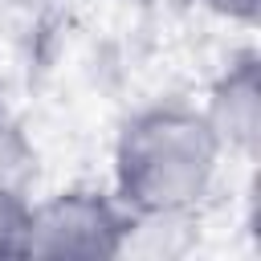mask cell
<instances>
[{
  "label": "cell",
  "instance_id": "6",
  "mask_svg": "<svg viewBox=\"0 0 261 261\" xmlns=\"http://www.w3.org/2000/svg\"><path fill=\"white\" fill-rule=\"evenodd\" d=\"M200 4L212 8L216 16L237 20V24H253L257 20V8H261V0H200Z\"/></svg>",
  "mask_w": 261,
  "mask_h": 261
},
{
  "label": "cell",
  "instance_id": "5",
  "mask_svg": "<svg viewBox=\"0 0 261 261\" xmlns=\"http://www.w3.org/2000/svg\"><path fill=\"white\" fill-rule=\"evenodd\" d=\"M33 200L29 192H0V257H24Z\"/></svg>",
  "mask_w": 261,
  "mask_h": 261
},
{
  "label": "cell",
  "instance_id": "3",
  "mask_svg": "<svg viewBox=\"0 0 261 261\" xmlns=\"http://www.w3.org/2000/svg\"><path fill=\"white\" fill-rule=\"evenodd\" d=\"M204 118L212 135L220 139L224 151H257L261 139V73H257V53H241L212 86Z\"/></svg>",
  "mask_w": 261,
  "mask_h": 261
},
{
  "label": "cell",
  "instance_id": "2",
  "mask_svg": "<svg viewBox=\"0 0 261 261\" xmlns=\"http://www.w3.org/2000/svg\"><path fill=\"white\" fill-rule=\"evenodd\" d=\"M126 228L130 212L114 200V192L69 188L33 204L24 257H118Z\"/></svg>",
  "mask_w": 261,
  "mask_h": 261
},
{
  "label": "cell",
  "instance_id": "1",
  "mask_svg": "<svg viewBox=\"0 0 261 261\" xmlns=\"http://www.w3.org/2000/svg\"><path fill=\"white\" fill-rule=\"evenodd\" d=\"M220 139L204 110L159 102L130 114L114 143V200L130 220H188L220 167Z\"/></svg>",
  "mask_w": 261,
  "mask_h": 261
},
{
  "label": "cell",
  "instance_id": "4",
  "mask_svg": "<svg viewBox=\"0 0 261 261\" xmlns=\"http://www.w3.org/2000/svg\"><path fill=\"white\" fill-rule=\"evenodd\" d=\"M37 175V147L24 135L20 118L0 98V192H29Z\"/></svg>",
  "mask_w": 261,
  "mask_h": 261
}]
</instances>
